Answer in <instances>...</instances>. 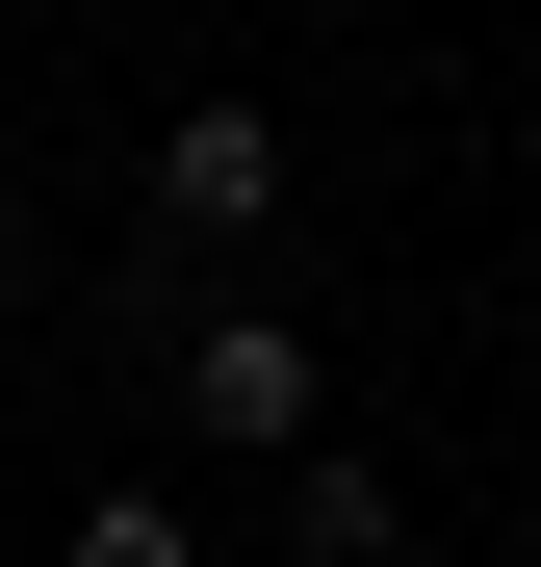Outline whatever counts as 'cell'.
<instances>
[{"mask_svg":"<svg viewBox=\"0 0 541 567\" xmlns=\"http://www.w3.org/2000/svg\"><path fill=\"white\" fill-rule=\"evenodd\" d=\"M180 439H207V464H310V439H335L310 310H180Z\"/></svg>","mask_w":541,"mask_h":567,"instance_id":"6da1fadb","label":"cell"},{"mask_svg":"<svg viewBox=\"0 0 541 567\" xmlns=\"http://www.w3.org/2000/svg\"><path fill=\"white\" fill-rule=\"evenodd\" d=\"M284 104H155V155H129V207L180 233V258H232V233H284Z\"/></svg>","mask_w":541,"mask_h":567,"instance_id":"7a4b0ae2","label":"cell"},{"mask_svg":"<svg viewBox=\"0 0 541 567\" xmlns=\"http://www.w3.org/2000/svg\"><path fill=\"white\" fill-rule=\"evenodd\" d=\"M284 542H310V567H413V491H387L361 439H310V464H284Z\"/></svg>","mask_w":541,"mask_h":567,"instance_id":"3957f363","label":"cell"},{"mask_svg":"<svg viewBox=\"0 0 541 567\" xmlns=\"http://www.w3.org/2000/svg\"><path fill=\"white\" fill-rule=\"evenodd\" d=\"M52 567H207V516H180V491H77V516H52Z\"/></svg>","mask_w":541,"mask_h":567,"instance_id":"277c9868","label":"cell"},{"mask_svg":"<svg viewBox=\"0 0 541 567\" xmlns=\"http://www.w3.org/2000/svg\"><path fill=\"white\" fill-rule=\"evenodd\" d=\"M0 284H27V181H0Z\"/></svg>","mask_w":541,"mask_h":567,"instance_id":"5b68a950","label":"cell"}]
</instances>
